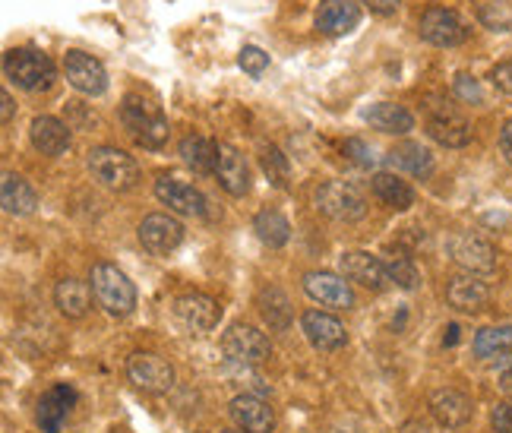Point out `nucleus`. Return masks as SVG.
I'll return each mask as SVG.
<instances>
[{
    "label": "nucleus",
    "instance_id": "nucleus-31",
    "mask_svg": "<svg viewBox=\"0 0 512 433\" xmlns=\"http://www.w3.org/2000/svg\"><path fill=\"white\" fill-rule=\"evenodd\" d=\"M475 354L481 361H494L512 354V326H487L475 336Z\"/></svg>",
    "mask_w": 512,
    "mask_h": 433
},
{
    "label": "nucleus",
    "instance_id": "nucleus-34",
    "mask_svg": "<svg viewBox=\"0 0 512 433\" xmlns=\"http://www.w3.org/2000/svg\"><path fill=\"white\" fill-rule=\"evenodd\" d=\"M260 165H263V171H266V177L275 184V187H288V181H291V165H288V155L282 152V149H275V146H266L263 152H260Z\"/></svg>",
    "mask_w": 512,
    "mask_h": 433
},
{
    "label": "nucleus",
    "instance_id": "nucleus-12",
    "mask_svg": "<svg viewBox=\"0 0 512 433\" xmlns=\"http://www.w3.org/2000/svg\"><path fill=\"white\" fill-rule=\"evenodd\" d=\"M339 269L348 282H358L370 291H383L389 285V272L380 257H370L364 250H348L339 257Z\"/></svg>",
    "mask_w": 512,
    "mask_h": 433
},
{
    "label": "nucleus",
    "instance_id": "nucleus-10",
    "mask_svg": "<svg viewBox=\"0 0 512 433\" xmlns=\"http://www.w3.org/2000/svg\"><path fill=\"white\" fill-rule=\"evenodd\" d=\"M140 241L152 257H168V253H174L177 247H181L184 225L177 219H171V215H162V212L146 215L143 225H140Z\"/></svg>",
    "mask_w": 512,
    "mask_h": 433
},
{
    "label": "nucleus",
    "instance_id": "nucleus-42",
    "mask_svg": "<svg viewBox=\"0 0 512 433\" xmlns=\"http://www.w3.org/2000/svg\"><path fill=\"white\" fill-rule=\"evenodd\" d=\"M500 389L506 392V396H512V354H506V358H503V370H500Z\"/></svg>",
    "mask_w": 512,
    "mask_h": 433
},
{
    "label": "nucleus",
    "instance_id": "nucleus-18",
    "mask_svg": "<svg viewBox=\"0 0 512 433\" xmlns=\"http://www.w3.org/2000/svg\"><path fill=\"white\" fill-rule=\"evenodd\" d=\"M73 402H76V392L67 383L51 386L45 396H42V402H38V411H35L42 433H61V427H64V421L70 415Z\"/></svg>",
    "mask_w": 512,
    "mask_h": 433
},
{
    "label": "nucleus",
    "instance_id": "nucleus-28",
    "mask_svg": "<svg viewBox=\"0 0 512 433\" xmlns=\"http://www.w3.org/2000/svg\"><path fill=\"white\" fill-rule=\"evenodd\" d=\"M0 203H4V209L10 215H29L38 206V193L19 174H4V184H0Z\"/></svg>",
    "mask_w": 512,
    "mask_h": 433
},
{
    "label": "nucleus",
    "instance_id": "nucleus-44",
    "mask_svg": "<svg viewBox=\"0 0 512 433\" xmlns=\"http://www.w3.org/2000/svg\"><path fill=\"white\" fill-rule=\"evenodd\" d=\"M459 342V326H449V336H446V345H456Z\"/></svg>",
    "mask_w": 512,
    "mask_h": 433
},
{
    "label": "nucleus",
    "instance_id": "nucleus-39",
    "mask_svg": "<svg viewBox=\"0 0 512 433\" xmlns=\"http://www.w3.org/2000/svg\"><path fill=\"white\" fill-rule=\"evenodd\" d=\"M490 424H494L497 433H512V405H497L494 415H490Z\"/></svg>",
    "mask_w": 512,
    "mask_h": 433
},
{
    "label": "nucleus",
    "instance_id": "nucleus-29",
    "mask_svg": "<svg viewBox=\"0 0 512 433\" xmlns=\"http://www.w3.org/2000/svg\"><path fill=\"white\" fill-rule=\"evenodd\" d=\"M181 159L196 171V174H215V165H219V146L209 143L206 136H184L181 140Z\"/></svg>",
    "mask_w": 512,
    "mask_h": 433
},
{
    "label": "nucleus",
    "instance_id": "nucleus-16",
    "mask_svg": "<svg viewBox=\"0 0 512 433\" xmlns=\"http://www.w3.org/2000/svg\"><path fill=\"white\" fill-rule=\"evenodd\" d=\"M427 133L446 149H462L471 143V124L452 108H433L427 117Z\"/></svg>",
    "mask_w": 512,
    "mask_h": 433
},
{
    "label": "nucleus",
    "instance_id": "nucleus-13",
    "mask_svg": "<svg viewBox=\"0 0 512 433\" xmlns=\"http://www.w3.org/2000/svg\"><path fill=\"white\" fill-rule=\"evenodd\" d=\"M174 313L193 332H212L222 320V307L209 294H184V298L174 301Z\"/></svg>",
    "mask_w": 512,
    "mask_h": 433
},
{
    "label": "nucleus",
    "instance_id": "nucleus-7",
    "mask_svg": "<svg viewBox=\"0 0 512 433\" xmlns=\"http://www.w3.org/2000/svg\"><path fill=\"white\" fill-rule=\"evenodd\" d=\"M222 351H225V358L234 364H263L272 348H269V339L260 329L238 323L222 336Z\"/></svg>",
    "mask_w": 512,
    "mask_h": 433
},
{
    "label": "nucleus",
    "instance_id": "nucleus-30",
    "mask_svg": "<svg viewBox=\"0 0 512 433\" xmlns=\"http://www.w3.org/2000/svg\"><path fill=\"white\" fill-rule=\"evenodd\" d=\"M389 162L396 165L399 171L411 174V177H430L433 171V155L421 146V143H402L392 149Z\"/></svg>",
    "mask_w": 512,
    "mask_h": 433
},
{
    "label": "nucleus",
    "instance_id": "nucleus-25",
    "mask_svg": "<svg viewBox=\"0 0 512 433\" xmlns=\"http://www.w3.org/2000/svg\"><path fill=\"white\" fill-rule=\"evenodd\" d=\"M54 304L67 320H80L92 307V291L80 279H64V282H57V288H54Z\"/></svg>",
    "mask_w": 512,
    "mask_h": 433
},
{
    "label": "nucleus",
    "instance_id": "nucleus-8",
    "mask_svg": "<svg viewBox=\"0 0 512 433\" xmlns=\"http://www.w3.org/2000/svg\"><path fill=\"white\" fill-rule=\"evenodd\" d=\"M418 29H421L424 42L437 45V48H456V45H462L465 38H468V29H465V23L459 19V13H452L446 7H430V10H424Z\"/></svg>",
    "mask_w": 512,
    "mask_h": 433
},
{
    "label": "nucleus",
    "instance_id": "nucleus-15",
    "mask_svg": "<svg viewBox=\"0 0 512 433\" xmlns=\"http://www.w3.org/2000/svg\"><path fill=\"white\" fill-rule=\"evenodd\" d=\"M304 291L323 307H336V310L354 307L351 285L345 279H339V275H332V272H307L304 275Z\"/></svg>",
    "mask_w": 512,
    "mask_h": 433
},
{
    "label": "nucleus",
    "instance_id": "nucleus-2",
    "mask_svg": "<svg viewBox=\"0 0 512 433\" xmlns=\"http://www.w3.org/2000/svg\"><path fill=\"white\" fill-rule=\"evenodd\" d=\"M89 171L92 177L102 187L108 190H133L136 184H140V165H136L133 155H127L124 149H114V146H98L89 152Z\"/></svg>",
    "mask_w": 512,
    "mask_h": 433
},
{
    "label": "nucleus",
    "instance_id": "nucleus-26",
    "mask_svg": "<svg viewBox=\"0 0 512 433\" xmlns=\"http://www.w3.org/2000/svg\"><path fill=\"white\" fill-rule=\"evenodd\" d=\"M373 196H377L380 203H386L389 209H408V206H415V190H411L402 177L396 174H389V171H380V174H373Z\"/></svg>",
    "mask_w": 512,
    "mask_h": 433
},
{
    "label": "nucleus",
    "instance_id": "nucleus-5",
    "mask_svg": "<svg viewBox=\"0 0 512 433\" xmlns=\"http://www.w3.org/2000/svg\"><path fill=\"white\" fill-rule=\"evenodd\" d=\"M317 209L323 215H329V219H336V222H358V219H364L367 203H364V193L354 184L326 181L317 190Z\"/></svg>",
    "mask_w": 512,
    "mask_h": 433
},
{
    "label": "nucleus",
    "instance_id": "nucleus-20",
    "mask_svg": "<svg viewBox=\"0 0 512 433\" xmlns=\"http://www.w3.org/2000/svg\"><path fill=\"white\" fill-rule=\"evenodd\" d=\"M231 421L238 424L244 433H269L275 427V415L266 399L260 396H238L231 399Z\"/></svg>",
    "mask_w": 512,
    "mask_h": 433
},
{
    "label": "nucleus",
    "instance_id": "nucleus-40",
    "mask_svg": "<svg viewBox=\"0 0 512 433\" xmlns=\"http://www.w3.org/2000/svg\"><path fill=\"white\" fill-rule=\"evenodd\" d=\"M361 4L370 13H380V16H392V13L399 10V0H361Z\"/></svg>",
    "mask_w": 512,
    "mask_h": 433
},
{
    "label": "nucleus",
    "instance_id": "nucleus-3",
    "mask_svg": "<svg viewBox=\"0 0 512 433\" xmlns=\"http://www.w3.org/2000/svg\"><path fill=\"white\" fill-rule=\"evenodd\" d=\"M7 80L23 92H42L54 83V64L51 57L35 48H13L4 57Z\"/></svg>",
    "mask_w": 512,
    "mask_h": 433
},
{
    "label": "nucleus",
    "instance_id": "nucleus-38",
    "mask_svg": "<svg viewBox=\"0 0 512 433\" xmlns=\"http://www.w3.org/2000/svg\"><path fill=\"white\" fill-rule=\"evenodd\" d=\"M490 83H494L500 92L512 95V61H503V64H497L494 70H490Z\"/></svg>",
    "mask_w": 512,
    "mask_h": 433
},
{
    "label": "nucleus",
    "instance_id": "nucleus-17",
    "mask_svg": "<svg viewBox=\"0 0 512 433\" xmlns=\"http://www.w3.org/2000/svg\"><path fill=\"white\" fill-rule=\"evenodd\" d=\"M301 329H304L307 342L320 351H336L348 342L345 326L336 317H329V313H320V310H307L301 317Z\"/></svg>",
    "mask_w": 512,
    "mask_h": 433
},
{
    "label": "nucleus",
    "instance_id": "nucleus-32",
    "mask_svg": "<svg viewBox=\"0 0 512 433\" xmlns=\"http://www.w3.org/2000/svg\"><path fill=\"white\" fill-rule=\"evenodd\" d=\"M253 231H256V238H260L266 247H285L288 238H291V225L282 212H275V209H263L260 215L253 219Z\"/></svg>",
    "mask_w": 512,
    "mask_h": 433
},
{
    "label": "nucleus",
    "instance_id": "nucleus-22",
    "mask_svg": "<svg viewBox=\"0 0 512 433\" xmlns=\"http://www.w3.org/2000/svg\"><path fill=\"white\" fill-rule=\"evenodd\" d=\"M446 301L462 313H478L490 301V288L478 275H456V279H449L446 285Z\"/></svg>",
    "mask_w": 512,
    "mask_h": 433
},
{
    "label": "nucleus",
    "instance_id": "nucleus-23",
    "mask_svg": "<svg viewBox=\"0 0 512 433\" xmlns=\"http://www.w3.org/2000/svg\"><path fill=\"white\" fill-rule=\"evenodd\" d=\"M361 10L354 0H323L317 10V29L326 35H348L351 29H358Z\"/></svg>",
    "mask_w": 512,
    "mask_h": 433
},
{
    "label": "nucleus",
    "instance_id": "nucleus-37",
    "mask_svg": "<svg viewBox=\"0 0 512 433\" xmlns=\"http://www.w3.org/2000/svg\"><path fill=\"white\" fill-rule=\"evenodd\" d=\"M456 95L462 98V102H471V105H478L481 98H484V92H481L478 80H475V76H468V73L456 76Z\"/></svg>",
    "mask_w": 512,
    "mask_h": 433
},
{
    "label": "nucleus",
    "instance_id": "nucleus-27",
    "mask_svg": "<svg viewBox=\"0 0 512 433\" xmlns=\"http://www.w3.org/2000/svg\"><path fill=\"white\" fill-rule=\"evenodd\" d=\"M364 121L370 127L383 130V133H408V130H415V117H411V111H405L402 105H392V102L370 105L364 111Z\"/></svg>",
    "mask_w": 512,
    "mask_h": 433
},
{
    "label": "nucleus",
    "instance_id": "nucleus-43",
    "mask_svg": "<svg viewBox=\"0 0 512 433\" xmlns=\"http://www.w3.org/2000/svg\"><path fill=\"white\" fill-rule=\"evenodd\" d=\"M0 105H4V124H10L13 121V95L7 89L0 92Z\"/></svg>",
    "mask_w": 512,
    "mask_h": 433
},
{
    "label": "nucleus",
    "instance_id": "nucleus-4",
    "mask_svg": "<svg viewBox=\"0 0 512 433\" xmlns=\"http://www.w3.org/2000/svg\"><path fill=\"white\" fill-rule=\"evenodd\" d=\"M92 291L98 304H102L111 317H127V313L136 307V288L127 275L111 266V263H98L92 266Z\"/></svg>",
    "mask_w": 512,
    "mask_h": 433
},
{
    "label": "nucleus",
    "instance_id": "nucleus-35",
    "mask_svg": "<svg viewBox=\"0 0 512 433\" xmlns=\"http://www.w3.org/2000/svg\"><path fill=\"white\" fill-rule=\"evenodd\" d=\"M269 67V54L263 48H256V45H247L241 51V70L250 73V76H260L263 70Z\"/></svg>",
    "mask_w": 512,
    "mask_h": 433
},
{
    "label": "nucleus",
    "instance_id": "nucleus-1",
    "mask_svg": "<svg viewBox=\"0 0 512 433\" xmlns=\"http://www.w3.org/2000/svg\"><path fill=\"white\" fill-rule=\"evenodd\" d=\"M121 121L127 133L133 136L143 149H162L168 143V117L162 108L149 102L143 95H127L121 105Z\"/></svg>",
    "mask_w": 512,
    "mask_h": 433
},
{
    "label": "nucleus",
    "instance_id": "nucleus-36",
    "mask_svg": "<svg viewBox=\"0 0 512 433\" xmlns=\"http://www.w3.org/2000/svg\"><path fill=\"white\" fill-rule=\"evenodd\" d=\"M345 155H351V162L354 165H361V168H373L377 165V152H373L367 143H361V140H348L345 143Z\"/></svg>",
    "mask_w": 512,
    "mask_h": 433
},
{
    "label": "nucleus",
    "instance_id": "nucleus-46",
    "mask_svg": "<svg viewBox=\"0 0 512 433\" xmlns=\"http://www.w3.org/2000/svg\"><path fill=\"white\" fill-rule=\"evenodd\" d=\"M114 433H117V430H114Z\"/></svg>",
    "mask_w": 512,
    "mask_h": 433
},
{
    "label": "nucleus",
    "instance_id": "nucleus-19",
    "mask_svg": "<svg viewBox=\"0 0 512 433\" xmlns=\"http://www.w3.org/2000/svg\"><path fill=\"white\" fill-rule=\"evenodd\" d=\"M471 411H475V405L459 389H437L430 396V415L449 430L465 427L471 421Z\"/></svg>",
    "mask_w": 512,
    "mask_h": 433
},
{
    "label": "nucleus",
    "instance_id": "nucleus-24",
    "mask_svg": "<svg viewBox=\"0 0 512 433\" xmlns=\"http://www.w3.org/2000/svg\"><path fill=\"white\" fill-rule=\"evenodd\" d=\"M215 177H219L222 190L231 193V196H244L250 190L247 162L234 146H225V143L219 146V165H215Z\"/></svg>",
    "mask_w": 512,
    "mask_h": 433
},
{
    "label": "nucleus",
    "instance_id": "nucleus-14",
    "mask_svg": "<svg viewBox=\"0 0 512 433\" xmlns=\"http://www.w3.org/2000/svg\"><path fill=\"white\" fill-rule=\"evenodd\" d=\"M155 196H159V203L168 206L171 212L177 215H206V196L184 184V181H177V177H159L155 181Z\"/></svg>",
    "mask_w": 512,
    "mask_h": 433
},
{
    "label": "nucleus",
    "instance_id": "nucleus-33",
    "mask_svg": "<svg viewBox=\"0 0 512 433\" xmlns=\"http://www.w3.org/2000/svg\"><path fill=\"white\" fill-rule=\"evenodd\" d=\"M383 263H386V272H389V282H396V285L405 288V291L418 288L421 272H418L415 260H411L408 253H389V257H386Z\"/></svg>",
    "mask_w": 512,
    "mask_h": 433
},
{
    "label": "nucleus",
    "instance_id": "nucleus-21",
    "mask_svg": "<svg viewBox=\"0 0 512 433\" xmlns=\"http://www.w3.org/2000/svg\"><path fill=\"white\" fill-rule=\"evenodd\" d=\"M29 136H32V146L42 155H51V159H57V155H64L70 149V127L48 114L35 117L29 127Z\"/></svg>",
    "mask_w": 512,
    "mask_h": 433
},
{
    "label": "nucleus",
    "instance_id": "nucleus-6",
    "mask_svg": "<svg viewBox=\"0 0 512 433\" xmlns=\"http://www.w3.org/2000/svg\"><path fill=\"white\" fill-rule=\"evenodd\" d=\"M127 377L143 392H168L174 386V367L152 351H136L127 361Z\"/></svg>",
    "mask_w": 512,
    "mask_h": 433
},
{
    "label": "nucleus",
    "instance_id": "nucleus-9",
    "mask_svg": "<svg viewBox=\"0 0 512 433\" xmlns=\"http://www.w3.org/2000/svg\"><path fill=\"white\" fill-rule=\"evenodd\" d=\"M446 247H449V257L468 272H490L497 266V247L484 241L481 234H471V231L452 234Z\"/></svg>",
    "mask_w": 512,
    "mask_h": 433
},
{
    "label": "nucleus",
    "instance_id": "nucleus-45",
    "mask_svg": "<svg viewBox=\"0 0 512 433\" xmlns=\"http://www.w3.org/2000/svg\"><path fill=\"white\" fill-rule=\"evenodd\" d=\"M222 433H241V430H222Z\"/></svg>",
    "mask_w": 512,
    "mask_h": 433
},
{
    "label": "nucleus",
    "instance_id": "nucleus-11",
    "mask_svg": "<svg viewBox=\"0 0 512 433\" xmlns=\"http://www.w3.org/2000/svg\"><path fill=\"white\" fill-rule=\"evenodd\" d=\"M64 73H67V83L83 95H102L108 89L105 67L86 51H67L64 54Z\"/></svg>",
    "mask_w": 512,
    "mask_h": 433
},
{
    "label": "nucleus",
    "instance_id": "nucleus-41",
    "mask_svg": "<svg viewBox=\"0 0 512 433\" xmlns=\"http://www.w3.org/2000/svg\"><path fill=\"white\" fill-rule=\"evenodd\" d=\"M500 152H503V159L512 165V121H506L500 130Z\"/></svg>",
    "mask_w": 512,
    "mask_h": 433
}]
</instances>
